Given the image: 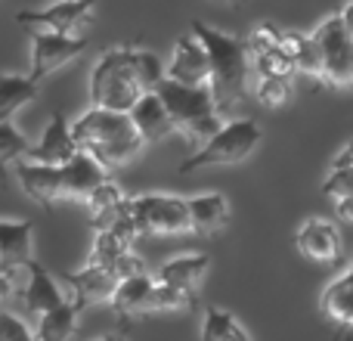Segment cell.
Returning <instances> with one entry per match:
<instances>
[{
    "label": "cell",
    "instance_id": "6da1fadb",
    "mask_svg": "<svg viewBox=\"0 0 353 341\" xmlns=\"http://www.w3.org/2000/svg\"><path fill=\"white\" fill-rule=\"evenodd\" d=\"M192 37L199 41V47L205 50L208 59V90H211L214 99V112L217 115H226L232 106H239L245 99V90H248V75H251V59L248 50L239 37L223 35L214 25L195 19L189 25Z\"/></svg>",
    "mask_w": 353,
    "mask_h": 341
},
{
    "label": "cell",
    "instance_id": "7a4b0ae2",
    "mask_svg": "<svg viewBox=\"0 0 353 341\" xmlns=\"http://www.w3.org/2000/svg\"><path fill=\"white\" fill-rule=\"evenodd\" d=\"M72 140L78 153L90 155L103 170H115L128 165L143 149V140L134 130L130 118L124 112H105V109H87L72 124Z\"/></svg>",
    "mask_w": 353,
    "mask_h": 341
},
{
    "label": "cell",
    "instance_id": "3957f363",
    "mask_svg": "<svg viewBox=\"0 0 353 341\" xmlns=\"http://www.w3.org/2000/svg\"><path fill=\"white\" fill-rule=\"evenodd\" d=\"M155 97L161 99L174 130L186 137V143H199L201 146L223 124V118L214 112V99L208 87H186L165 78L155 87Z\"/></svg>",
    "mask_w": 353,
    "mask_h": 341
},
{
    "label": "cell",
    "instance_id": "277c9868",
    "mask_svg": "<svg viewBox=\"0 0 353 341\" xmlns=\"http://www.w3.org/2000/svg\"><path fill=\"white\" fill-rule=\"evenodd\" d=\"M353 3L341 6L338 12L325 16L316 28L310 31V41L319 53V84L323 87H344L353 81V22H350Z\"/></svg>",
    "mask_w": 353,
    "mask_h": 341
},
{
    "label": "cell",
    "instance_id": "5b68a950",
    "mask_svg": "<svg viewBox=\"0 0 353 341\" xmlns=\"http://www.w3.org/2000/svg\"><path fill=\"white\" fill-rule=\"evenodd\" d=\"M143 97V87L130 66V47H112L97 59L90 72V109L124 112Z\"/></svg>",
    "mask_w": 353,
    "mask_h": 341
},
{
    "label": "cell",
    "instance_id": "8992f818",
    "mask_svg": "<svg viewBox=\"0 0 353 341\" xmlns=\"http://www.w3.org/2000/svg\"><path fill=\"white\" fill-rule=\"evenodd\" d=\"M261 143V128L251 118H236V121H223L217 134L208 137L192 155L180 165V174H192L199 168L211 165H239L245 162L254 146Z\"/></svg>",
    "mask_w": 353,
    "mask_h": 341
},
{
    "label": "cell",
    "instance_id": "52a82bcc",
    "mask_svg": "<svg viewBox=\"0 0 353 341\" xmlns=\"http://www.w3.org/2000/svg\"><path fill=\"white\" fill-rule=\"evenodd\" d=\"M124 214L134 224L137 236H183L189 230V214H186V202L174 199V195H159V193H146V195H134L124 199Z\"/></svg>",
    "mask_w": 353,
    "mask_h": 341
},
{
    "label": "cell",
    "instance_id": "ba28073f",
    "mask_svg": "<svg viewBox=\"0 0 353 341\" xmlns=\"http://www.w3.org/2000/svg\"><path fill=\"white\" fill-rule=\"evenodd\" d=\"M87 50V41H81L78 35H56V31H31V72L25 78H31L34 84H41L47 75H53L56 68L68 66L74 56H81Z\"/></svg>",
    "mask_w": 353,
    "mask_h": 341
},
{
    "label": "cell",
    "instance_id": "9c48e42d",
    "mask_svg": "<svg viewBox=\"0 0 353 341\" xmlns=\"http://www.w3.org/2000/svg\"><path fill=\"white\" fill-rule=\"evenodd\" d=\"M97 0H59L47 10H22L19 25L31 31H56V35H74L84 22H90Z\"/></svg>",
    "mask_w": 353,
    "mask_h": 341
},
{
    "label": "cell",
    "instance_id": "30bf717a",
    "mask_svg": "<svg viewBox=\"0 0 353 341\" xmlns=\"http://www.w3.org/2000/svg\"><path fill=\"white\" fill-rule=\"evenodd\" d=\"M298 251L313 264H335L344 255V239L338 226L325 217H307L294 233Z\"/></svg>",
    "mask_w": 353,
    "mask_h": 341
},
{
    "label": "cell",
    "instance_id": "8fae6325",
    "mask_svg": "<svg viewBox=\"0 0 353 341\" xmlns=\"http://www.w3.org/2000/svg\"><path fill=\"white\" fill-rule=\"evenodd\" d=\"M59 280L72 292V304L84 311L87 304H109L112 292L118 286V276L109 267H81L78 273H59Z\"/></svg>",
    "mask_w": 353,
    "mask_h": 341
},
{
    "label": "cell",
    "instance_id": "7c38bea8",
    "mask_svg": "<svg viewBox=\"0 0 353 341\" xmlns=\"http://www.w3.org/2000/svg\"><path fill=\"white\" fill-rule=\"evenodd\" d=\"M78 153L74 149V140H72V121H68L62 112H56L53 118L47 121L43 128L41 140L34 146H28V162H37V165H53V168H62L72 155Z\"/></svg>",
    "mask_w": 353,
    "mask_h": 341
},
{
    "label": "cell",
    "instance_id": "4fadbf2b",
    "mask_svg": "<svg viewBox=\"0 0 353 341\" xmlns=\"http://www.w3.org/2000/svg\"><path fill=\"white\" fill-rule=\"evenodd\" d=\"M350 289H353V270L344 264L338 270L335 280L325 282L323 295H319V311L329 323H335L338 329V341H344L350 335V326H353V307H350Z\"/></svg>",
    "mask_w": 353,
    "mask_h": 341
},
{
    "label": "cell",
    "instance_id": "5bb4252c",
    "mask_svg": "<svg viewBox=\"0 0 353 341\" xmlns=\"http://www.w3.org/2000/svg\"><path fill=\"white\" fill-rule=\"evenodd\" d=\"M16 177H19V186L25 189V195H28V199H34L37 205L53 208L56 202L65 199V193H62L59 168L37 165V162H28V159H19L16 162Z\"/></svg>",
    "mask_w": 353,
    "mask_h": 341
},
{
    "label": "cell",
    "instance_id": "9a60e30c",
    "mask_svg": "<svg viewBox=\"0 0 353 341\" xmlns=\"http://www.w3.org/2000/svg\"><path fill=\"white\" fill-rule=\"evenodd\" d=\"M165 78L174 84H186V87H208V59L205 50L199 47L192 35L180 37L174 43L171 62L165 66Z\"/></svg>",
    "mask_w": 353,
    "mask_h": 341
},
{
    "label": "cell",
    "instance_id": "2e32d148",
    "mask_svg": "<svg viewBox=\"0 0 353 341\" xmlns=\"http://www.w3.org/2000/svg\"><path fill=\"white\" fill-rule=\"evenodd\" d=\"M25 267H28V282H25V292H22L25 313L41 317V313H47V311H53V307L65 304L68 298L62 295L56 276H50V270L43 267V264H37L34 257H31Z\"/></svg>",
    "mask_w": 353,
    "mask_h": 341
},
{
    "label": "cell",
    "instance_id": "e0dca14e",
    "mask_svg": "<svg viewBox=\"0 0 353 341\" xmlns=\"http://www.w3.org/2000/svg\"><path fill=\"white\" fill-rule=\"evenodd\" d=\"M128 118H130V124H134V130L140 134L143 146H146V143H161L171 134H176L171 118H168V112H165V106H161V99L155 97V90L143 93V97L130 106Z\"/></svg>",
    "mask_w": 353,
    "mask_h": 341
},
{
    "label": "cell",
    "instance_id": "ac0fdd59",
    "mask_svg": "<svg viewBox=\"0 0 353 341\" xmlns=\"http://www.w3.org/2000/svg\"><path fill=\"white\" fill-rule=\"evenodd\" d=\"M186 202L189 214V230L199 236H217L226 224H230V202L223 193H201Z\"/></svg>",
    "mask_w": 353,
    "mask_h": 341
},
{
    "label": "cell",
    "instance_id": "d6986e66",
    "mask_svg": "<svg viewBox=\"0 0 353 341\" xmlns=\"http://www.w3.org/2000/svg\"><path fill=\"white\" fill-rule=\"evenodd\" d=\"M208 264H211L208 255H180V257H171V261L161 264L152 280L174 289V292H180V295L195 298V289H199L201 276L208 273Z\"/></svg>",
    "mask_w": 353,
    "mask_h": 341
},
{
    "label": "cell",
    "instance_id": "ffe728a7",
    "mask_svg": "<svg viewBox=\"0 0 353 341\" xmlns=\"http://www.w3.org/2000/svg\"><path fill=\"white\" fill-rule=\"evenodd\" d=\"M59 174H62V193H65V199H78V202H84L99 183L109 180V170H103L84 153H74L59 168Z\"/></svg>",
    "mask_w": 353,
    "mask_h": 341
},
{
    "label": "cell",
    "instance_id": "44dd1931",
    "mask_svg": "<svg viewBox=\"0 0 353 341\" xmlns=\"http://www.w3.org/2000/svg\"><path fill=\"white\" fill-rule=\"evenodd\" d=\"M152 292V276H130V280H118L115 292L109 298V307L124 326L137 317H146V298Z\"/></svg>",
    "mask_w": 353,
    "mask_h": 341
},
{
    "label": "cell",
    "instance_id": "7402d4cb",
    "mask_svg": "<svg viewBox=\"0 0 353 341\" xmlns=\"http://www.w3.org/2000/svg\"><path fill=\"white\" fill-rule=\"evenodd\" d=\"M31 236L28 220H0V267H25L31 261Z\"/></svg>",
    "mask_w": 353,
    "mask_h": 341
},
{
    "label": "cell",
    "instance_id": "603a6c76",
    "mask_svg": "<svg viewBox=\"0 0 353 341\" xmlns=\"http://www.w3.org/2000/svg\"><path fill=\"white\" fill-rule=\"evenodd\" d=\"M124 199H128V195L121 193V186H118L115 180H103V183H99V186L84 199V208H87V214H90L93 230H105V226H109L112 220L121 214Z\"/></svg>",
    "mask_w": 353,
    "mask_h": 341
},
{
    "label": "cell",
    "instance_id": "cb8c5ba5",
    "mask_svg": "<svg viewBox=\"0 0 353 341\" xmlns=\"http://www.w3.org/2000/svg\"><path fill=\"white\" fill-rule=\"evenodd\" d=\"M78 317H81V311L72 301L41 313V317H37L34 341H68L74 335V329H78Z\"/></svg>",
    "mask_w": 353,
    "mask_h": 341
},
{
    "label": "cell",
    "instance_id": "d4e9b609",
    "mask_svg": "<svg viewBox=\"0 0 353 341\" xmlns=\"http://www.w3.org/2000/svg\"><path fill=\"white\" fill-rule=\"evenodd\" d=\"M37 97V84L25 75H6L0 72V121H12L22 106L34 103Z\"/></svg>",
    "mask_w": 353,
    "mask_h": 341
},
{
    "label": "cell",
    "instance_id": "484cf974",
    "mask_svg": "<svg viewBox=\"0 0 353 341\" xmlns=\"http://www.w3.org/2000/svg\"><path fill=\"white\" fill-rule=\"evenodd\" d=\"M323 193L329 195L335 205L341 202H353V162H350V143H344L341 153L332 162V170L323 183Z\"/></svg>",
    "mask_w": 353,
    "mask_h": 341
},
{
    "label": "cell",
    "instance_id": "4316f807",
    "mask_svg": "<svg viewBox=\"0 0 353 341\" xmlns=\"http://www.w3.org/2000/svg\"><path fill=\"white\" fill-rule=\"evenodd\" d=\"M201 341H254L245 332L232 313L220 311V307H205V323H201Z\"/></svg>",
    "mask_w": 353,
    "mask_h": 341
},
{
    "label": "cell",
    "instance_id": "83f0119b",
    "mask_svg": "<svg viewBox=\"0 0 353 341\" xmlns=\"http://www.w3.org/2000/svg\"><path fill=\"white\" fill-rule=\"evenodd\" d=\"M124 251H130V245L124 242L115 230H97L84 267H112V264H115Z\"/></svg>",
    "mask_w": 353,
    "mask_h": 341
},
{
    "label": "cell",
    "instance_id": "f1b7e54d",
    "mask_svg": "<svg viewBox=\"0 0 353 341\" xmlns=\"http://www.w3.org/2000/svg\"><path fill=\"white\" fill-rule=\"evenodd\" d=\"M31 143L25 140V134L12 121H0V180L6 177V168L16 165L19 159L28 155Z\"/></svg>",
    "mask_w": 353,
    "mask_h": 341
},
{
    "label": "cell",
    "instance_id": "f546056e",
    "mask_svg": "<svg viewBox=\"0 0 353 341\" xmlns=\"http://www.w3.org/2000/svg\"><path fill=\"white\" fill-rule=\"evenodd\" d=\"M130 66H134V75H137V81H140L143 93L155 90V87L165 81V66H161V59L155 53H149V50H130Z\"/></svg>",
    "mask_w": 353,
    "mask_h": 341
},
{
    "label": "cell",
    "instance_id": "4dcf8cb0",
    "mask_svg": "<svg viewBox=\"0 0 353 341\" xmlns=\"http://www.w3.org/2000/svg\"><path fill=\"white\" fill-rule=\"evenodd\" d=\"M183 307H195V298L180 295V292H174V289L152 280V292H149V298H146V317L149 313H165V311H183Z\"/></svg>",
    "mask_w": 353,
    "mask_h": 341
},
{
    "label": "cell",
    "instance_id": "1f68e13d",
    "mask_svg": "<svg viewBox=\"0 0 353 341\" xmlns=\"http://www.w3.org/2000/svg\"><path fill=\"white\" fill-rule=\"evenodd\" d=\"M254 97L267 109H279L292 99V78H261L254 87Z\"/></svg>",
    "mask_w": 353,
    "mask_h": 341
},
{
    "label": "cell",
    "instance_id": "d6a6232c",
    "mask_svg": "<svg viewBox=\"0 0 353 341\" xmlns=\"http://www.w3.org/2000/svg\"><path fill=\"white\" fill-rule=\"evenodd\" d=\"M0 341H34V332L16 313H0Z\"/></svg>",
    "mask_w": 353,
    "mask_h": 341
},
{
    "label": "cell",
    "instance_id": "836d02e7",
    "mask_svg": "<svg viewBox=\"0 0 353 341\" xmlns=\"http://www.w3.org/2000/svg\"><path fill=\"white\" fill-rule=\"evenodd\" d=\"M109 270L118 276V280H130V276H143V273H146V264H143L140 255H134V251H124V255L118 257V261L112 264Z\"/></svg>",
    "mask_w": 353,
    "mask_h": 341
},
{
    "label": "cell",
    "instance_id": "e575fe53",
    "mask_svg": "<svg viewBox=\"0 0 353 341\" xmlns=\"http://www.w3.org/2000/svg\"><path fill=\"white\" fill-rule=\"evenodd\" d=\"M16 270L19 267H0V304L16 292Z\"/></svg>",
    "mask_w": 353,
    "mask_h": 341
},
{
    "label": "cell",
    "instance_id": "d590c367",
    "mask_svg": "<svg viewBox=\"0 0 353 341\" xmlns=\"http://www.w3.org/2000/svg\"><path fill=\"white\" fill-rule=\"evenodd\" d=\"M211 3H217V6H239V3H245V0H211Z\"/></svg>",
    "mask_w": 353,
    "mask_h": 341
},
{
    "label": "cell",
    "instance_id": "8d00e7d4",
    "mask_svg": "<svg viewBox=\"0 0 353 341\" xmlns=\"http://www.w3.org/2000/svg\"><path fill=\"white\" fill-rule=\"evenodd\" d=\"M99 341H128V338H121V335H105V338H99Z\"/></svg>",
    "mask_w": 353,
    "mask_h": 341
}]
</instances>
